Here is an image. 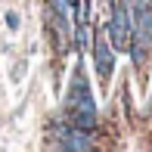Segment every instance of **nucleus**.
Returning a JSON list of instances; mask_svg holds the SVG:
<instances>
[{
	"mask_svg": "<svg viewBox=\"0 0 152 152\" xmlns=\"http://www.w3.org/2000/svg\"><path fill=\"white\" fill-rule=\"evenodd\" d=\"M68 124L72 127H81V130H93L96 124V106L90 99V90H87V81H84V72H75V81H72V102H68Z\"/></svg>",
	"mask_w": 152,
	"mask_h": 152,
	"instance_id": "obj_1",
	"label": "nucleus"
},
{
	"mask_svg": "<svg viewBox=\"0 0 152 152\" xmlns=\"http://www.w3.org/2000/svg\"><path fill=\"white\" fill-rule=\"evenodd\" d=\"M112 53H115V50H112V44H109V37L99 31V34L93 37V62H96V78H99L102 84L112 78V68H115Z\"/></svg>",
	"mask_w": 152,
	"mask_h": 152,
	"instance_id": "obj_2",
	"label": "nucleus"
},
{
	"mask_svg": "<svg viewBox=\"0 0 152 152\" xmlns=\"http://www.w3.org/2000/svg\"><path fill=\"white\" fill-rule=\"evenodd\" d=\"M6 25H10V28H19V16H16V12H10V16H6Z\"/></svg>",
	"mask_w": 152,
	"mask_h": 152,
	"instance_id": "obj_3",
	"label": "nucleus"
}]
</instances>
